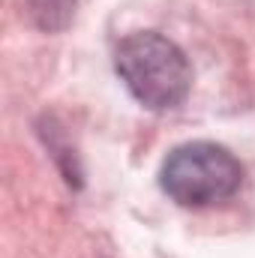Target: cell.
I'll use <instances>...</instances> for the list:
<instances>
[{"instance_id":"cell-1","label":"cell","mask_w":255,"mask_h":258,"mask_svg":"<svg viewBox=\"0 0 255 258\" xmlns=\"http://www.w3.org/2000/svg\"><path fill=\"white\" fill-rule=\"evenodd\" d=\"M114 69L132 99L147 111H171L192 90V66L183 48L159 30H135L114 48Z\"/></svg>"},{"instance_id":"cell-2","label":"cell","mask_w":255,"mask_h":258,"mask_svg":"<svg viewBox=\"0 0 255 258\" xmlns=\"http://www.w3.org/2000/svg\"><path fill=\"white\" fill-rule=\"evenodd\" d=\"M240 159L216 141L177 144L159 168V189L180 207H213L240 192L243 186Z\"/></svg>"},{"instance_id":"cell-3","label":"cell","mask_w":255,"mask_h":258,"mask_svg":"<svg viewBox=\"0 0 255 258\" xmlns=\"http://www.w3.org/2000/svg\"><path fill=\"white\" fill-rule=\"evenodd\" d=\"M30 12L42 30H60L69 21L72 0H30Z\"/></svg>"}]
</instances>
